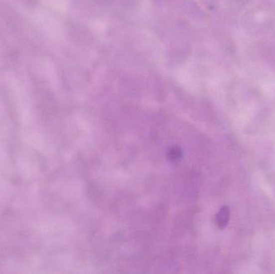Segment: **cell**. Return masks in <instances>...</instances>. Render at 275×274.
Masks as SVG:
<instances>
[{"label":"cell","mask_w":275,"mask_h":274,"mask_svg":"<svg viewBox=\"0 0 275 274\" xmlns=\"http://www.w3.org/2000/svg\"><path fill=\"white\" fill-rule=\"evenodd\" d=\"M230 209L228 207L225 206L221 208L219 213L217 216V224L220 229H224L227 226L230 221Z\"/></svg>","instance_id":"1"},{"label":"cell","mask_w":275,"mask_h":274,"mask_svg":"<svg viewBox=\"0 0 275 274\" xmlns=\"http://www.w3.org/2000/svg\"><path fill=\"white\" fill-rule=\"evenodd\" d=\"M170 155H171L172 159H178L179 157H180V152L177 151L176 149H174V150H172V151L170 152Z\"/></svg>","instance_id":"2"}]
</instances>
